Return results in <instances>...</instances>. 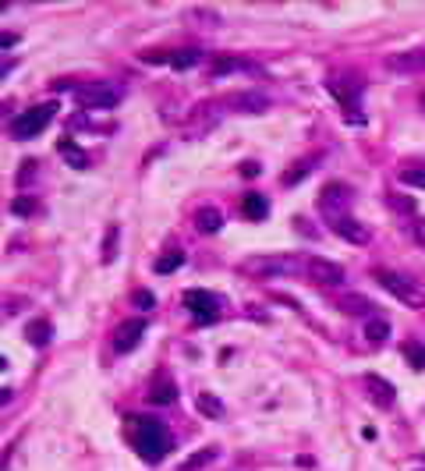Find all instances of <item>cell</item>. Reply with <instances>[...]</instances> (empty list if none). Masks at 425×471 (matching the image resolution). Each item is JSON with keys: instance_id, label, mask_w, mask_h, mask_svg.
Listing matches in <instances>:
<instances>
[{"instance_id": "obj_1", "label": "cell", "mask_w": 425, "mask_h": 471, "mask_svg": "<svg viewBox=\"0 0 425 471\" xmlns=\"http://www.w3.org/2000/svg\"><path fill=\"white\" fill-rule=\"evenodd\" d=\"M128 439L145 464H160L170 450L167 425L160 418H149V415H128Z\"/></svg>"}, {"instance_id": "obj_2", "label": "cell", "mask_w": 425, "mask_h": 471, "mask_svg": "<svg viewBox=\"0 0 425 471\" xmlns=\"http://www.w3.org/2000/svg\"><path fill=\"white\" fill-rule=\"evenodd\" d=\"M241 270L259 273V277H301V273L309 277V259H301V255H255Z\"/></svg>"}, {"instance_id": "obj_3", "label": "cell", "mask_w": 425, "mask_h": 471, "mask_svg": "<svg viewBox=\"0 0 425 471\" xmlns=\"http://www.w3.org/2000/svg\"><path fill=\"white\" fill-rule=\"evenodd\" d=\"M372 280L383 284V290H390L401 305H408V308H425V287L415 284L411 277H401V273H393V270H372Z\"/></svg>"}, {"instance_id": "obj_4", "label": "cell", "mask_w": 425, "mask_h": 471, "mask_svg": "<svg viewBox=\"0 0 425 471\" xmlns=\"http://www.w3.org/2000/svg\"><path fill=\"white\" fill-rule=\"evenodd\" d=\"M53 103H36V107H28L25 113H18L15 117V124H11V131H15V138H36V135H43V128L53 121Z\"/></svg>"}, {"instance_id": "obj_5", "label": "cell", "mask_w": 425, "mask_h": 471, "mask_svg": "<svg viewBox=\"0 0 425 471\" xmlns=\"http://www.w3.org/2000/svg\"><path fill=\"white\" fill-rule=\"evenodd\" d=\"M351 198H354V192H351L347 185H341V181L326 185V188L319 192V213L326 216V223H333V220H344V216H347V205H351Z\"/></svg>"}, {"instance_id": "obj_6", "label": "cell", "mask_w": 425, "mask_h": 471, "mask_svg": "<svg viewBox=\"0 0 425 471\" xmlns=\"http://www.w3.org/2000/svg\"><path fill=\"white\" fill-rule=\"evenodd\" d=\"M75 100L85 110H110V107L120 103V89H117V85H110V82H93V85H78Z\"/></svg>"}, {"instance_id": "obj_7", "label": "cell", "mask_w": 425, "mask_h": 471, "mask_svg": "<svg viewBox=\"0 0 425 471\" xmlns=\"http://www.w3.org/2000/svg\"><path fill=\"white\" fill-rule=\"evenodd\" d=\"M185 308L195 312V322H212L220 315V298L217 294H209V290H185Z\"/></svg>"}, {"instance_id": "obj_8", "label": "cell", "mask_w": 425, "mask_h": 471, "mask_svg": "<svg viewBox=\"0 0 425 471\" xmlns=\"http://www.w3.org/2000/svg\"><path fill=\"white\" fill-rule=\"evenodd\" d=\"M145 333V319H128L114 330V351L117 355H128V351L138 347V337Z\"/></svg>"}, {"instance_id": "obj_9", "label": "cell", "mask_w": 425, "mask_h": 471, "mask_svg": "<svg viewBox=\"0 0 425 471\" xmlns=\"http://www.w3.org/2000/svg\"><path fill=\"white\" fill-rule=\"evenodd\" d=\"M227 107L237 110V113H266L269 110V96L259 93V89H245V93H230L227 96Z\"/></svg>"}, {"instance_id": "obj_10", "label": "cell", "mask_w": 425, "mask_h": 471, "mask_svg": "<svg viewBox=\"0 0 425 471\" xmlns=\"http://www.w3.org/2000/svg\"><path fill=\"white\" fill-rule=\"evenodd\" d=\"M309 280H316L319 287H341L347 277L337 262H326V259H309Z\"/></svg>"}, {"instance_id": "obj_11", "label": "cell", "mask_w": 425, "mask_h": 471, "mask_svg": "<svg viewBox=\"0 0 425 471\" xmlns=\"http://www.w3.org/2000/svg\"><path fill=\"white\" fill-rule=\"evenodd\" d=\"M329 227H333V234H337V238H344V241H351V245H369V241H372V230H369L365 223L351 220V216L333 220Z\"/></svg>"}, {"instance_id": "obj_12", "label": "cell", "mask_w": 425, "mask_h": 471, "mask_svg": "<svg viewBox=\"0 0 425 471\" xmlns=\"http://www.w3.org/2000/svg\"><path fill=\"white\" fill-rule=\"evenodd\" d=\"M241 216H245V220H252V223L266 220V216H269V198H262L259 192H248V195H241Z\"/></svg>"}, {"instance_id": "obj_13", "label": "cell", "mask_w": 425, "mask_h": 471, "mask_svg": "<svg viewBox=\"0 0 425 471\" xmlns=\"http://www.w3.org/2000/svg\"><path fill=\"white\" fill-rule=\"evenodd\" d=\"M337 308H341L344 315H369V319H372V312H376V305H372L369 298H361V294H341Z\"/></svg>"}, {"instance_id": "obj_14", "label": "cell", "mask_w": 425, "mask_h": 471, "mask_svg": "<svg viewBox=\"0 0 425 471\" xmlns=\"http://www.w3.org/2000/svg\"><path fill=\"white\" fill-rule=\"evenodd\" d=\"M361 382H365V390L372 394V400H376L379 407H393V397H397V394H393V387H390L386 379H379V376H365Z\"/></svg>"}, {"instance_id": "obj_15", "label": "cell", "mask_w": 425, "mask_h": 471, "mask_svg": "<svg viewBox=\"0 0 425 471\" xmlns=\"http://www.w3.org/2000/svg\"><path fill=\"white\" fill-rule=\"evenodd\" d=\"M316 167H319V153H312V156H305V160H298V163H291V167H287V174H284L280 181H284V185L291 188V185H298V181H305L309 174L316 170Z\"/></svg>"}, {"instance_id": "obj_16", "label": "cell", "mask_w": 425, "mask_h": 471, "mask_svg": "<svg viewBox=\"0 0 425 471\" xmlns=\"http://www.w3.org/2000/svg\"><path fill=\"white\" fill-rule=\"evenodd\" d=\"M224 227V213L212 210V205H202V210L195 213V230L199 234H217Z\"/></svg>"}, {"instance_id": "obj_17", "label": "cell", "mask_w": 425, "mask_h": 471, "mask_svg": "<svg viewBox=\"0 0 425 471\" xmlns=\"http://www.w3.org/2000/svg\"><path fill=\"white\" fill-rule=\"evenodd\" d=\"M149 400H153V404H174L177 400V382L170 376H160L153 382V390H149Z\"/></svg>"}, {"instance_id": "obj_18", "label": "cell", "mask_w": 425, "mask_h": 471, "mask_svg": "<svg viewBox=\"0 0 425 471\" xmlns=\"http://www.w3.org/2000/svg\"><path fill=\"white\" fill-rule=\"evenodd\" d=\"M50 337H53V326H50L46 319H33V322L25 326V340L33 344V347H46Z\"/></svg>"}, {"instance_id": "obj_19", "label": "cell", "mask_w": 425, "mask_h": 471, "mask_svg": "<svg viewBox=\"0 0 425 471\" xmlns=\"http://www.w3.org/2000/svg\"><path fill=\"white\" fill-rule=\"evenodd\" d=\"M390 68H393V71H425V50L390 57Z\"/></svg>"}, {"instance_id": "obj_20", "label": "cell", "mask_w": 425, "mask_h": 471, "mask_svg": "<svg viewBox=\"0 0 425 471\" xmlns=\"http://www.w3.org/2000/svg\"><path fill=\"white\" fill-rule=\"evenodd\" d=\"M241 68H248L245 61H241V57H230V53H220V57H212V61H209V71L212 75H230V71H241Z\"/></svg>"}, {"instance_id": "obj_21", "label": "cell", "mask_w": 425, "mask_h": 471, "mask_svg": "<svg viewBox=\"0 0 425 471\" xmlns=\"http://www.w3.org/2000/svg\"><path fill=\"white\" fill-rule=\"evenodd\" d=\"M386 337H390V322H386L383 315L365 319V340H369V344H383Z\"/></svg>"}, {"instance_id": "obj_22", "label": "cell", "mask_w": 425, "mask_h": 471, "mask_svg": "<svg viewBox=\"0 0 425 471\" xmlns=\"http://www.w3.org/2000/svg\"><path fill=\"white\" fill-rule=\"evenodd\" d=\"M212 461H217V447H202V450H195L185 464H181L177 471H202V468L212 464Z\"/></svg>"}, {"instance_id": "obj_23", "label": "cell", "mask_w": 425, "mask_h": 471, "mask_svg": "<svg viewBox=\"0 0 425 471\" xmlns=\"http://www.w3.org/2000/svg\"><path fill=\"white\" fill-rule=\"evenodd\" d=\"M185 21L188 25H220V11H212V8H188L185 11Z\"/></svg>"}, {"instance_id": "obj_24", "label": "cell", "mask_w": 425, "mask_h": 471, "mask_svg": "<svg viewBox=\"0 0 425 471\" xmlns=\"http://www.w3.org/2000/svg\"><path fill=\"white\" fill-rule=\"evenodd\" d=\"M185 266V252H167V255H160L156 262H153V270L160 273V277H167V273H174V270H181Z\"/></svg>"}, {"instance_id": "obj_25", "label": "cell", "mask_w": 425, "mask_h": 471, "mask_svg": "<svg viewBox=\"0 0 425 471\" xmlns=\"http://www.w3.org/2000/svg\"><path fill=\"white\" fill-rule=\"evenodd\" d=\"M57 149H60V156H64L68 163H75V167H89V156L78 149V145H75L71 138H60V142H57Z\"/></svg>"}, {"instance_id": "obj_26", "label": "cell", "mask_w": 425, "mask_h": 471, "mask_svg": "<svg viewBox=\"0 0 425 471\" xmlns=\"http://www.w3.org/2000/svg\"><path fill=\"white\" fill-rule=\"evenodd\" d=\"M199 61H202V50H177V53H170V68H177V71H188Z\"/></svg>"}, {"instance_id": "obj_27", "label": "cell", "mask_w": 425, "mask_h": 471, "mask_svg": "<svg viewBox=\"0 0 425 471\" xmlns=\"http://www.w3.org/2000/svg\"><path fill=\"white\" fill-rule=\"evenodd\" d=\"M195 407L202 411L206 418H220V415H224V404L212 397V394H199V397H195Z\"/></svg>"}, {"instance_id": "obj_28", "label": "cell", "mask_w": 425, "mask_h": 471, "mask_svg": "<svg viewBox=\"0 0 425 471\" xmlns=\"http://www.w3.org/2000/svg\"><path fill=\"white\" fill-rule=\"evenodd\" d=\"M386 205L390 210H397V213H408V216H415V198H408V195H386Z\"/></svg>"}, {"instance_id": "obj_29", "label": "cell", "mask_w": 425, "mask_h": 471, "mask_svg": "<svg viewBox=\"0 0 425 471\" xmlns=\"http://www.w3.org/2000/svg\"><path fill=\"white\" fill-rule=\"evenodd\" d=\"M11 213H15V216H33V213H36V198H33V195H18V198L11 202Z\"/></svg>"}, {"instance_id": "obj_30", "label": "cell", "mask_w": 425, "mask_h": 471, "mask_svg": "<svg viewBox=\"0 0 425 471\" xmlns=\"http://www.w3.org/2000/svg\"><path fill=\"white\" fill-rule=\"evenodd\" d=\"M401 181L411 185V188H425V167H408V170H401Z\"/></svg>"}, {"instance_id": "obj_31", "label": "cell", "mask_w": 425, "mask_h": 471, "mask_svg": "<svg viewBox=\"0 0 425 471\" xmlns=\"http://www.w3.org/2000/svg\"><path fill=\"white\" fill-rule=\"evenodd\" d=\"M117 234H120V230H117V223H114V227L107 230V245H103V262H114V259H117Z\"/></svg>"}, {"instance_id": "obj_32", "label": "cell", "mask_w": 425, "mask_h": 471, "mask_svg": "<svg viewBox=\"0 0 425 471\" xmlns=\"http://www.w3.org/2000/svg\"><path fill=\"white\" fill-rule=\"evenodd\" d=\"M142 61H145V64H170V53H167V50H145Z\"/></svg>"}, {"instance_id": "obj_33", "label": "cell", "mask_w": 425, "mask_h": 471, "mask_svg": "<svg viewBox=\"0 0 425 471\" xmlns=\"http://www.w3.org/2000/svg\"><path fill=\"white\" fill-rule=\"evenodd\" d=\"M408 362L415 369H425V347H408Z\"/></svg>"}, {"instance_id": "obj_34", "label": "cell", "mask_w": 425, "mask_h": 471, "mask_svg": "<svg viewBox=\"0 0 425 471\" xmlns=\"http://www.w3.org/2000/svg\"><path fill=\"white\" fill-rule=\"evenodd\" d=\"M135 305L138 308H156V298L149 290H135Z\"/></svg>"}, {"instance_id": "obj_35", "label": "cell", "mask_w": 425, "mask_h": 471, "mask_svg": "<svg viewBox=\"0 0 425 471\" xmlns=\"http://www.w3.org/2000/svg\"><path fill=\"white\" fill-rule=\"evenodd\" d=\"M411 238L425 248V220H411Z\"/></svg>"}, {"instance_id": "obj_36", "label": "cell", "mask_w": 425, "mask_h": 471, "mask_svg": "<svg viewBox=\"0 0 425 471\" xmlns=\"http://www.w3.org/2000/svg\"><path fill=\"white\" fill-rule=\"evenodd\" d=\"M237 170L245 174V178H259V163H255V160H248V163H241Z\"/></svg>"}, {"instance_id": "obj_37", "label": "cell", "mask_w": 425, "mask_h": 471, "mask_svg": "<svg viewBox=\"0 0 425 471\" xmlns=\"http://www.w3.org/2000/svg\"><path fill=\"white\" fill-rule=\"evenodd\" d=\"M33 170H36V163L25 160V163H21V181H33Z\"/></svg>"}, {"instance_id": "obj_38", "label": "cell", "mask_w": 425, "mask_h": 471, "mask_svg": "<svg viewBox=\"0 0 425 471\" xmlns=\"http://www.w3.org/2000/svg\"><path fill=\"white\" fill-rule=\"evenodd\" d=\"M294 227H301V230L309 234V238H316V230H312V223H309V220H294Z\"/></svg>"}, {"instance_id": "obj_39", "label": "cell", "mask_w": 425, "mask_h": 471, "mask_svg": "<svg viewBox=\"0 0 425 471\" xmlns=\"http://www.w3.org/2000/svg\"><path fill=\"white\" fill-rule=\"evenodd\" d=\"M15 43H18V36H11V33H4V50H11Z\"/></svg>"}, {"instance_id": "obj_40", "label": "cell", "mask_w": 425, "mask_h": 471, "mask_svg": "<svg viewBox=\"0 0 425 471\" xmlns=\"http://www.w3.org/2000/svg\"><path fill=\"white\" fill-rule=\"evenodd\" d=\"M422 110H425V93H422Z\"/></svg>"}]
</instances>
